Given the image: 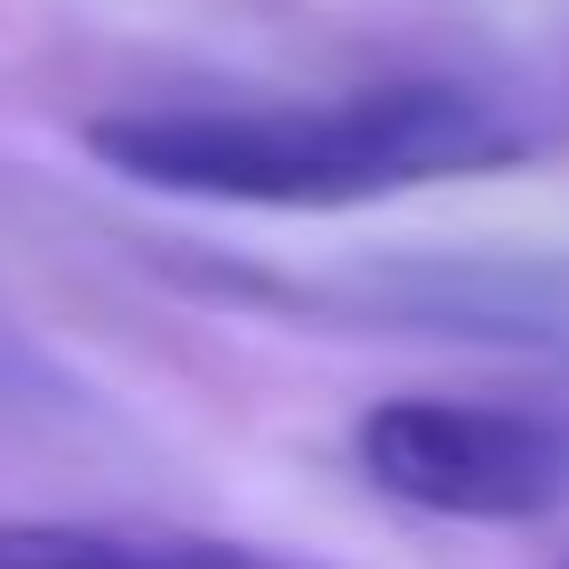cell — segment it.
I'll return each mask as SVG.
<instances>
[{
    "label": "cell",
    "instance_id": "3",
    "mask_svg": "<svg viewBox=\"0 0 569 569\" xmlns=\"http://www.w3.org/2000/svg\"><path fill=\"white\" fill-rule=\"evenodd\" d=\"M0 569H295L200 531H104V522H0Z\"/></svg>",
    "mask_w": 569,
    "mask_h": 569
},
{
    "label": "cell",
    "instance_id": "2",
    "mask_svg": "<svg viewBox=\"0 0 569 569\" xmlns=\"http://www.w3.org/2000/svg\"><path fill=\"white\" fill-rule=\"evenodd\" d=\"M351 456L389 503L437 522H541L569 503V418L522 399H380Z\"/></svg>",
    "mask_w": 569,
    "mask_h": 569
},
{
    "label": "cell",
    "instance_id": "1",
    "mask_svg": "<svg viewBox=\"0 0 569 569\" xmlns=\"http://www.w3.org/2000/svg\"><path fill=\"white\" fill-rule=\"evenodd\" d=\"M550 142H569V104L522 77H389L351 96L133 104L86 123V152L133 190L219 209H361L541 162Z\"/></svg>",
    "mask_w": 569,
    "mask_h": 569
},
{
    "label": "cell",
    "instance_id": "5",
    "mask_svg": "<svg viewBox=\"0 0 569 569\" xmlns=\"http://www.w3.org/2000/svg\"><path fill=\"white\" fill-rule=\"evenodd\" d=\"M560 569H569V560H560Z\"/></svg>",
    "mask_w": 569,
    "mask_h": 569
},
{
    "label": "cell",
    "instance_id": "4",
    "mask_svg": "<svg viewBox=\"0 0 569 569\" xmlns=\"http://www.w3.org/2000/svg\"><path fill=\"white\" fill-rule=\"evenodd\" d=\"M39 389H67V370L48 361V351L29 342V332H10V323H0V408H29Z\"/></svg>",
    "mask_w": 569,
    "mask_h": 569
}]
</instances>
